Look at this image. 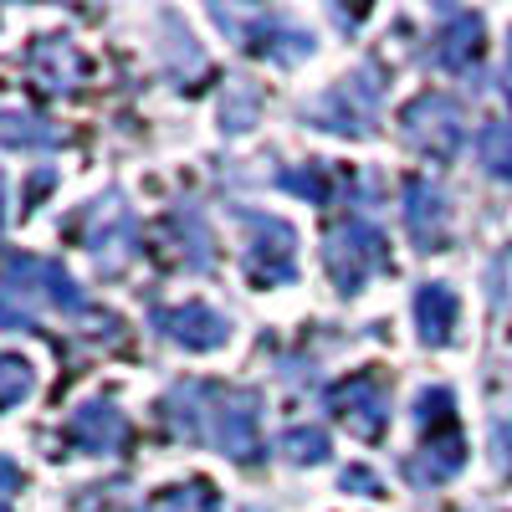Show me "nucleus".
I'll return each instance as SVG.
<instances>
[{
    "mask_svg": "<svg viewBox=\"0 0 512 512\" xmlns=\"http://www.w3.org/2000/svg\"><path fill=\"white\" fill-rule=\"evenodd\" d=\"M144 512H216V487L210 482H175L149 497Z\"/></svg>",
    "mask_w": 512,
    "mask_h": 512,
    "instance_id": "23",
    "label": "nucleus"
},
{
    "mask_svg": "<svg viewBox=\"0 0 512 512\" xmlns=\"http://www.w3.org/2000/svg\"><path fill=\"white\" fill-rule=\"evenodd\" d=\"M477 159L492 180L512 185V123L507 118H492L482 123V134H477Z\"/></svg>",
    "mask_w": 512,
    "mask_h": 512,
    "instance_id": "20",
    "label": "nucleus"
},
{
    "mask_svg": "<svg viewBox=\"0 0 512 512\" xmlns=\"http://www.w3.org/2000/svg\"><path fill=\"white\" fill-rule=\"evenodd\" d=\"M323 267H328L338 292L359 297L369 277H379L384 267H390V241H384V231L369 226V221H344L323 241Z\"/></svg>",
    "mask_w": 512,
    "mask_h": 512,
    "instance_id": "6",
    "label": "nucleus"
},
{
    "mask_svg": "<svg viewBox=\"0 0 512 512\" xmlns=\"http://www.w3.org/2000/svg\"><path fill=\"white\" fill-rule=\"evenodd\" d=\"M374 77H379L374 62L354 67V77L333 82L328 93L303 103V123L323 128V134H338V139H369L374 134V113H379V82Z\"/></svg>",
    "mask_w": 512,
    "mask_h": 512,
    "instance_id": "5",
    "label": "nucleus"
},
{
    "mask_svg": "<svg viewBox=\"0 0 512 512\" xmlns=\"http://www.w3.org/2000/svg\"><path fill=\"white\" fill-rule=\"evenodd\" d=\"M344 492H359V497H379L384 492V482L369 472V466H349L344 472Z\"/></svg>",
    "mask_w": 512,
    "mask_h": 512,
    "instance_id": "26",
    "label": "nucleus"
},
{
    "mask_svg": "<svg viewBox=\"0 0 512 512\" xmlns=\"http://www.w3.org/2000/svg\"><path fill=\"white\" fill-rule=\"evenodd\" d=\"M492 446H497V461L512 466V420H497L492 425Z\"/></svg>",
    "mask_w": 512,
    "mask_h": 512,
    "instance_id": "27",
    "label": "nucleus"
},
{
    "mask_svg": "<svg viewBox=\"0 0 512 512\" xmlns=\"http://www.w3.org/2000/svg\"><path fill=\"white\" fill-rule=\"evenodd\" d=\"M236 226L246 231V277L256 287H287L297 277V231L267 210H236Z\"/></svg>",
    "mask_w": 512,
    "mask_h": 512,
    "instance_id": "7",
    "label": "nucleus"
},
{
    "mask_svg": "<svg viewBox=\"0 0 512 512\" xmlns=\"http://www.w3.org/2000/svg\"><path fill=\"white\" fill-rule=\"evenodd\" d=\"M0 149L11 154H47V149H62V128L36 118V113H21V108H0Z\"/></svg>",
    "mask_w": 512,
    "mask_h": 512,
    "instance_id": "18",
    "label": "nucleus"
},
{
    "mask_svg": "<svg viewBox=\"0 0 512 512\" xmlns=\"http://www.w3.org/2000/svg\"><path fill=\"white\" fill-rule=\"evenodd\" d=\"M456 318H461V297L451 292V282H420L415 287V328L425 349H446L456 338Z\"/></svg>",
    "mask_w": 512,
    "mask_h": 512,
    "instance_id": "16",
    "label": "nucleus"
},
{
    "mask_svg": "<svg viewBox=\"0 0 512 512\" xmlns=\"http://www.w3.org/2000/svg\"><path fill=\"white\" fill-rule=\"evenodd\" d=\"M277 185H282V190H292V195H303V200H313V205H328V180H323V164H297V169H282Z\"/></svg>",
    "mask_w": 512,
    "mask_h": 512,
    "instance_id": "25",
    "label": "nucleus"
},
{
    "mask_svg": "<svg viewBox=\"0 0 512 512\" xmlns=\"http://www.w3.org/2000/svg\"><path fill=\"white\" fill-rule=\"evenodd\" d=\"M0 512H11V507H0Z\"/></svg>",
    "mask_w": 512,
    "mask_h": 512,
    "instance_id": "31",
    "label": "nucleus"
},
{
    "mask_svg": "<svg viewBox=\"0 0 512 512\" xmlns=\"http://www.w3.org/2000/svg\"><path fill=\"white\" fill-rule=\"evenodd\" d=\"M159 420L175 441H205L231 461H256L262 451V400L251 390H221L210 379H180L159 400Z\"/></svg>",
    "mask_w": 512,
    "mask_h": 512,
    "instance_id": "1",
    "label": "nucleus"
},
{
    "mask_svg": "<svg viewBox=\"0 0 512 512\" xmlns=\"http://www.w3.org/2000/svg\"><path fill=\"white\" fill-rule=\"evenodd\" d=\"M0 216H6V190H0Z\"/></svg>",
    "mask_w": 512,
    "mask_h": 512,
    "instance_id": "30",
    "label": "nucleus"
},
{
    "mask_svg": "<svg viewBox=\"0 0 512 512\" xmlns=\"http://www.w3.org/2000/svg\"><path fill=\"white\" fill-rule=\"evenodd\" d=\"M159 31H164V57H169V72L175 77H195V72H205V52L195 47V36H190V26H180V16H159Z\"/></svg>",
    "mask_w": 512,
    "mask_h": 512,
    "instance_id": "19",
    "label": "nucleus"
},
{
    "mask_svg": "<svg viewBox=\"0 0 512 512\" xmlns=\"http://www.w3.org/2000/svg\"><path fill=\"white\" fill-rule=\"evenodd\" d=\"M507 93H512V36H507Z\"/></svg>",
    "mask_w": 512,
    "mask_h": 512,
    "instance_id": "29",
    "label": "nucleus"
},
{
    "mask_svg": "<svg viewBox=\"0 0 512 512\" xmlns=\"http://www.w3.org/2000/svg\"><path fill=\"white\" fill-rule=\"evenodd\" d=\"M36 395V369L21 354H0V415Z\"/></svg>",
    "mask_w": 512,
    "mask_h": 512,
    "instance_id": "24",
    "label": "nucleus"
},
{
    "mask_svg": "<svg viewBox=\"0 0 512 512\" xmlns=\"http://www.w3.org/2000/svg\"><path fill=\"white\" fill-rule=\"evenodd\" d=\"M400 134L431 159H456V149L466 139V113L446 93H420L400 108Z\"/></svg>",
    "mask_w": 512,
    "mask_h": 512,
    "instance_id": "9",
    "label": "nucleus"
},
{
    "mask_svg": "<svg viewBox=\"0 0 512 512\" xmlns=\"http://www.w3.org/2000/svg\"><path fill=\"white\" fill-rule=\"evenodd\" d=\"M277 451L292 466H318V461H328V431L323 425H287L277 436Z\"/></svg>",
    "mask_w": 512,
    "mask_h": 512,
    "instance_id": "21",
    "label": "nucleus"
},
{
    "mask_svg": "<svg viewBox=\"0 0 512 512\" xmlns=\"http://www.w3.org/2000/svg\"><path fill=\"white\" fill-rule=\"evenodd\" d=\"M164 231L175 236L180 262H185L190 272H205L210 262H216V241H210V226H205V216H200L195 205H175V210H169Z\"/></svg>",
    "mask_w": 512,
    "mask_h": 512,
    "instance_id": "17",
    "label": "nucleus"
},
{
    "mask_svg": "<svg viewBox=\"0 0 512 512\" xmlns=\"http://www.w3.org/2000/svg\"><path fill=\"white\" fill-rule=\"evenodd\" d=\"M82 287L47 256H11L0 272V328H36L41 318H88Z\"/></svg>",
    "mask_w": 512,
    "mask_h": 512,
    "instance_id": "2",
    "label": "nucleus"
},
{
    "mask_svg": "<svg viewBox=\"0 0 512 512\" xmlns=\"http://www.w3.org/2000/svg\"><path fill=\"white\" fill-rule=\"evenodd\" d=\"M482 16H472V11H451L446 16V26L431 36V62L441 67V72H456V77H466L477 62H482Z\"/></svg>",
    "mask_w": 512,
    "mask_h": 512,
    "instance_id": "15",
    "label": "nucleus"
},
{
    "mask_svg": "<svg viewBox=\"0 0 512 512\" xmlns=\"http://www.w3.org/2000/svg\"><path fill=\"white\" fill-rule=\"evenodd\" d=\"M328 410L344 420L359 441H379L384 431H390V390H384L379 374H354L344 384H333Z\"/></svg>",
    "mask_w": 512,
    "mask_h": 512,
    "instance_id": "11",
    "label": "nucleus"
},
{
    "mask_svg": "<svg viewBox=\"0 0 512 512\" xmlns=\"http://www.w3.org/2000/svg\"><path fill=\"white\" fill-rule=\"evenodd\" d=\"M221 31H231L241 41V52L262 57V62H277V67H297L318 52V36L308 26H297L292 16L282 11H231V6H210Z\"/></svg>",
    "mask_w": 512,
    "mask_h": 512,
    "instance_id": "3",
    "label": "nucleus"
},
{
    "mask_svg": "<svg viewBox=\"0 0 512 512\" xmlns=\"http://www.w3.org/2000/svg\"><path fill=\"white\" fill-rule=\"evenodd\" d=\"M82 246H88V256L98 262L103 277L123 272L139 256V216H134V205H123L118 190H108L103 200L88 205V216H82Z\"/></svg>",
    "mask_w": 512,
    "mask_h": 512,
    "instance_id": "8",
    "label": "nucleus"
},
{
    "mask_svg": "<svg viewBox=\"0 0 512 512\" xmlns=\"http://www.w3.org/2000/svg\"><path fill=\"white\" fill-rule=\"evenodd\" d=\"M16 487H21V466L0 456V492H16Z\"/></svg>",
    "mask_w": 512,
    "mask_h": 512,
    "instance_id": "28",
    "label": "nucleus"
},
{
    "mask_svg": "<svg viewBox=\"0 0 512 512\" xmlns=\"http://www.w3.org/2000/svg\"><path fill=\"white\" fill-rule=\"evenodd\" d=\"M67 441L82 451V456H118L123 441H128V420L113 400H88L77 405L72 420H67Z\"/></svg>",
    "mask_w": 512,
    "mask_h": 512,
    "instance_id": "13",
    "label": "nucleus"
},
{
    "mask_svg": "<svg viewBox=\"0 0 512 512\" xmlns=\"http://www.w3.org/2000/svg\"><path fill=\"white\" fill-rule=\"evenodd\" d=\"M26 72L41 93H72L82 82V52L67 36H36L26 52Z\"/></svg>",
    "mask_w": 512,
    "mask_h": 512,
    "instance_id": "14",
    "label": "nucleus"
},
{
    "mask_svg": "<svg viewBox=\"0 0 512 512\" xmlns=\"http://www.w3.org/2000/svg\"><path fill=\"white\" fill-rule=\"evenodd\" d=\"M415 420H420V451L410 461V477L415 482H451L461 466H466V441L456 431V395L446 390V384H436V390H420L415 395Z\"/></svg>",
    "mask_w": 512,
    "mask_h": 512,
    "instance_id": "4",
    "label": "nucleus"
},
{
    "mask_svg": "<svg viewBox=\"0 0 512 512\" xmlns=\"http://www.w3.org/2000/svg\"><path fill=\"white\" fill-rule=\"evenodd\" d=\"M154 333L164 344H175L185 354H216L231 344V318L216 313L210 303H180V308H154Z\"/></svg>",
    "mask_w": 512,
    "mask_h": 512,
    "instance_id": "10",
    "label": "nucleus"
},
{
    "mask_svg": "<svg viewBox=\"0 0 512 512\" xmlns=\"http://www.w3.org/2000/svg\"><path fill=\"white\" fill-rule=\"evenodd\" d=\"M256 113H262V93H256V82H246V77L226 82V98H221V128H226V134H246V128L256 123Z\"/></svg>",
    "mask_w": 512,
    "mask_h": 512,
    "instance_id": "22",
    "label": "nucleus"
},
{
    "mask_svg": "<svg viewBox=\"0 0 512 512\" xmlns=\"http://www.w3.org/2000/svg\"><path fill=\"white\" fill-rule=\"evenodd\" d=\"M405 231L420 251H446L451 246V205L446 190L425 175L405 180Z\"/></svg>",
    "mask_w": 512,
    "mask_h": 512,
    "instance_id": "12",
    "label": "nucleus"
}]
</instances>
